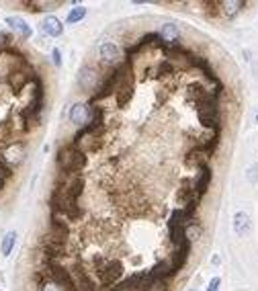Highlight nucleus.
<instances>
[{"label": "nucleus", "mask_w": 258, "mask_h": 291, "mask_svg": "<svg viewBox=\"0 0 258 291\" xmlns=\"http://www.w3.org/2000/svg\"><path fill=\"white\" fill-rule=\"evenodd\" d=\"M131 70H133V64H131V59H123L121 64H115L113 70L105 76V80L101 82V86L96 88V93L92 95L91 98V105L98 103V101H105V98H109L113 93H117L119 88H121L123 82H127L129 78H133L131 76Z\"/></svg>", "instance_id": "1"}, {"label": "nucleus", "mask_w": 258, "mask_h": 291, "mask_svg": "<svg viewBox=\"0 0 258 291\" xmlns=\"http://www.w3.org/2000/svg\"><path fill=\"white\" fill-rule=\"evenodd\" d=\"M39 271L45 275V279L54 281L57 287H62L64 291H78L76 283H74V277H72V271L66 269L64 265L54 263V260H43V265L39 267Z\"/></svg>", "instance_id": "2"}, {"label": "nucleus", "mask_w": 258, "mask_h": 291, "mask_svg": "<svg viewBox=\"0 0 258 291\" xmlns=\"http://www.w3.org/2000/svg\"><path fill=\"white\" fill-rule=\"evenodd\" d=\"M197 117H199V123L213 132V129H221V123H220V105H217L215 98L211 101H205L201 105H197Z\"/></svg>", "instance_id": "3"}, {"label": "nucleus", "mask_w": 258, "mask_h": 291, "mask_svg": "<svg viewBox=\"0 0 258 291\" xmlns=\"http://www.w3.org/2000/svg\"><path fill=\"white\" fill-rule=\"evenodd\" d=\"M94 273H96V279L101 281V285H117L121 283L125 267L119 258H107V263L98 271H94Z\"/></svg>", "instance_id": "4"}, {"label": "nucleus", "mask_w": 258, "mask_h": 291, "mask_svg": "<svg viewBox=\"0 0 258 291\" xmlns=\"http://www.w3.org/2000/svg\"><path fill=\"white\" fill-rule=\"evenodd\" d=\"M45 236L49 240H54V242L68 244V238H70V226H68V222L62 215L52 213V219H49V230H47Z\"/></svg>", "instance_id": "5"}, {"label": "nucleus", "mask_w": 258, "mask_h": 291, "mask_svg": "<svg viewBox=\"0 0 258 291\" xmlns=\"http://www.w3.org/2000/svg\"><path fill=\"white\" fill-rule=\"evenodd\" d=\"M25 156H27V146H25V142H21V139H13V142H8L2 148V160L11 168L21 164L25 160Z\"/></svg>", "instance_id": "6"}, {"label": "nucleus", "mask_w": 258, "mask_h": 291, "mask_svg": "<svg viewBox=\"0 0 258 291\" xmlns=\"http://www.w3.org/2000/svg\"><path fill=\"white\" fill-rule=\"evenodd\" d=\"M33 78H35V70H13V72L6 74V84L11 86L13 93L18 95L27 84L33 82Z\"/></svg>", "instance_id": "7"}, {"label": "nucleus", "mask_w": 258, "mask_h": 291, "mask_svg": "<svg viewBox=\"0 0 258 291\" xmlns=\"http://www.w3.org/2000/svg\"><path fill=\"white\" fill-rule=\"evenodd\" d=\"M72 277H74V283L78 291H96V281L88 275V271L84 269L82 263H74L72 267Z\"/></svg>", "instance_id": "8"}, {"label": "nucleus", "mask_w": 258, "mask_h": 291, "mask_svg": "<svg viewBox=\"0 0 258 291\" xmlns=\"http://www.w3.org/2000/svg\"><path fill=\"white\" fill-rule=\"evenodd\" d=\"M41 252H43V260H54V263H57L59 258H64L68 254V248H66V244L54 242V240H49L47 236H41Z\"/></svg>", "instance_id": "9"}, {"label": "nucleus", "mask_w": 258, "mask_h": 291, "mask_svg": "<svg viewBox=\"0 0 258 291\" xmlns=\"http://www.w3.org/2000/svg\"><path fill=\"white\" fill-rule=\"evenodd\" d=\"M211 98H220V97H215L213 95V90H207L203 84H199V82H191L186 86V101L188 103H195V107L197 105H201V103H205V101H211Z\"/></svg>", "instance_id": "10"}, {"label": "nucleus", "mask_w": 258, "mask_h": 291, "mask_svg": "<svg viewBox=\"0 0 258 291\" xmlns=\"http://www.w3.org/2000/svg\"><path fill=\"white\" fill-rule=\"evenodd\" d=\"M201 199L203 197L195 191V185H191V180L183 178V187L178 189V193H176V201L184 207V205H199Z\"/></svg>", "instance_id": "11"}, {"label": "nucleus", "mask_w": 258, "mask_h": 291, "mask_svg": "<svg viewBox=\"0 0 258 291\" xmlns=\"http://www.w3.org/2000/svg\"><path fill=\"white\" fill-rule=\"evenodd\" d=\"M191 250H193V242L191 240H183L181 244H178L174 250H172V254L168 256V260L172 263V267L176 269V271H181V269H184V265H186V260H188V256H191Z\"/></svg>", "instance_id": "12"}, {"label": "nucleus", "mask_w": 258, "mask_h": 291, "mask_svg": "<svg viewBox=\"0 0 258 291\" xmlns=\"http://www.w3.org/2000/svg\"><path fill=\"white\" fill-rule=\"evenodd\" d=\"M181 45V29H178L174 23H166L160 29V43L158 47H178Z\"/></svg>", "instance_id": "13"}, {"label": "nucleus", "mask_w": 258, "mask_h": 291, "mask_svg": "<svg viewBox=\"0 0 258 291\" xmlns=\"http://www.w3.org/2000/svg\"><path fill=\"white\" fill-rule=\"evenodd\" d=\"M178 273V271L172 267L170 260H160V263H156L152 269H150V275L154 277V281H168V279H172L174 275Z\"/></svg>", "instance_id": "14"}, {"label": "nucleus", "mask_w": 258, "mask_h": 291, "mask_svg": "<svg viewBox=\"0 0 258 291\" xmlns=\"http://www.w3.org/2000/svg\"><path fill=\"white\" fill-rule=\"evenodd\" d=\"M207 158H209V156H207L199 146H195V148H191V150H188V152L184 154L183 162H184L186 168H201L203 164H207Z\"/></svg>", "instance_id": "15"}, {"label": "nucleus", "mask_w": 258, "mask_h": 291, "mask_svg": "<svg viewBox=\"0 0 258 291\" xmlns=\"http://www.w3.org/2000/svg\"><path fill=\"white\" fill-rule=\"evenodd\" d=\"M211 178H213L211 166H209V164H203V166L199 168V175H197V178H195V191H197V193H199L201 197L207 193V189H209Z\"/></svg>", "instance_id": "16"}, {"label": "nucleus", "mask_w": 258, "mask_h": 291, "mask_svg": "<svg viewBox=\"0 0 258 291\" xmlns=\"http://www.w3.org/2000/svg\"><path fill=\"white\" fill-rule=\"evenodd\" d=\"M91 119V107L84 105V103H76L72 109H70V121L74 125H80V129L88 123Z\"/></svg>", "instance_id": "17"}, {"label": "nucleus", "mask_w": 258, "mask_h": 291, "mask_svg": "<svg viewBox=\"0 0 258 291\" xmlns=\"http://www.w3.org/2000/svg\"><path fill=\"white\" fill-rule=\"evenodd\" d=\"M133 98V78H129L127 82L121 84V88L115 93V101H117V107L119 109H125Z\"/></svg>", "instance_id": "18"}, {"label": "nucleus", "mask_w": 258, "mask_h": 291, "mask_svg": "<svg viewBox=\"0 0 258 291\" xmlns=\"http://www.w3.org/2000/svg\"><path fill=\"white\" fill-rule=\"evenodd\" d=\"M41 31H43L45 35H49V37H59V35L64 33V23L59 21L57 17L49 15V17H45V19H43V23H41Z\"/></svg>", "instance_id": "19"}, {"label": "nucleus", "mask_w": 258, "mask_h": 291, "mask_svg": "<svg viewBox=\"0 0 258 291\" xmlns=\"http://www.w3.org/2000/svg\"><path fill=\"white\" fill-rule=\"evenodd\" d=\"M78 82L84 90H94L96 88V82H98V72L92 70L91 66H84L80 70V76H78Z\"/></svg>", "instance_id": "20"}, {"label": "nucleus", "mask_w": 258, "mask_h": 291, "mask_svg": "<svg viewBox=\"0 0 258 291\" xmlns=\"http://www.w3.org/2000/svg\"><path fill=\"white\" fill-rule=\"evenodd\" d=\"M146 277H147V271H135V273H131L127 279H123L119 285H121L123 291H137Z\"/></svg>", "instance_id": "21"}, {"label": "nucleus", "mask_w": 258, "mask_h": 291, "mask_svg": "<svg viewBox=\"0 0 258 291\" xmlns=\"http://www.w3.org/2000/svg\"><path fill=\"white\" fill-rule=\"evenodd\" d=\"M250 228H252V224H250V215L248 213L238 212L234 215V230H236L238 236H246L248 232H250Z\"/></svg>", "instance_id": "22"}, {"label": "nucleus", "mask_w": 258, "mask_h": 291, "mask_svg": "<svg viewBox=\"0 0 258 291\" xmlns=\"http://www.w3.org/2000/svg\"><path fill=\"white\" fill-rule=\"evenodd\" d=\"M101 58L105 59V62H109V64H115L117 59L121 58V49H119L117 43L107 41V43L101 45Z\"/></svg>", "instance_id": "23"}, {"label": "nucleus", "mask_w": 258, "mask_h": 291, "mask_svg": "<svg viewBox=\"0 0 258 291\" xmlns=\"http://www.w3.org/2000/svg\"><path fill=\"white\" fill-rule=\"evenodd\" d=\"M6 25H11V29H15V31L21 35V39H29L31 37V27H29L21 17H6Z\"/></svg>", "instance_id": "24"}, {"label": "nucleus", "mask_w": 258, "mask_h": 291, "mask_svg": "<svg viewBox=\"0 0 258 291\" xmlns=\"http://www.w3.org/2000/svg\"><path fill=\"white\" fill-rule=\"evenodd\" d=\"M244 6H246L244 0H227V2H221V13L227 19H232V17H236L238 13H240Z\"/></svg>", "instance_id": "25"}, {"label": "nucleus", "mask_w": 258, "mask_h": 291, "mask_svg": "<svg viewBox=\"0 0 258 291\" xmlns=\"http://www.w3.org/2000/svg\"><path fill=\"white\" fill-rule=\"evenodd\" d=\"M15 242H17V232H8L2 238V242H0V252H2V256H8V254L13 252Z\"/></svg>", "instance_id": "26"}, {"label": "nucleus", "mask_w": 258, "mask_h": 291, "mask_svg": "<svg viewBox=\"0 0 258 291\" xmlns=\"http://www.w3.org/2000/svg\"><path fill=\"white\" fill-rule=\"evenodd\" d=\"M201 234H203V228H201V224L199 222H191V224H186L184 226V236L191 240H197V238H201Z\"/></svg>", "instance_id": "27"}, {"label": "nucleus", "mask_w": 258, "mask_h": 291, "mask_svg": "<svg viewBox=\"0 0 258 291\" xmlns=\"http://www.w3.org/2000/svg\"><path fill=\"white\" fill-rule=\"evenodd\" d=\"M176 74V66L170 62V59H162L160 64H158V76H164V78H168V76H174Z\"/></svg>", "instance_id": "28"}, {"label": "nucleus", "mask_w": 258, "mask_h": 291, "mask_svg": "<svg viewBox=\"0 0 258 291\" xmlns=\"http://www.w3.org/2000/svg\"><path fill=\"white\" fill-rule=\"evenodd\" d=\"M84 17H86V8H84V6H74L72 11H70V15H68L66 23H68V25H72V23H80Z\"/></svg>", "instance_id": "29"}, {"label": "nucleus", "mask_w": 258, "mask_h": 291, "mask_svg": "<svg viewBox=\"0 0 258 291\" xmlns=\"http://www.w3.org/2000/svg\"><path fill=\"white\" fill-rule=\"evenodd\" d=\"M13 176V168L8 166L4 160H2V156H0V191L4 189V185H6V180Z\"/></svg>", "instance_id": "30"}, {"label": "nucleus", "mask_w": 258, "mask_h": 291, "mask_svg": "<svg viewBox=\"0 0 258 291\" xmlns=\"http://www.w3.org/2000/svg\"><path fill=\"white\" fill-rule=\"evenodd\" d=\"M203 6H205V17L207 19H215L217 15H220V11H221V2H215V0H211V2H203Z\"/></svg>", "instance_id": "31"}, {"label": "nucleus", "mask_w": 258, "mask_h": 291, "mask_svg": "<svg viewBox=\"0 0 258 291\" xmlns=\"http://www.w3.org/2000/svg\"><path fill=\"white\" fill-rule=\"evenodd\" d=\"M13 45V35H8V33H4V31H0V49H8Z\"/></svg>", "instance_id": "32"}, {"label": "nucleus", "mask_w": 258, "mask_h": 291, "mask_svg": "<svg viewBox=\"0 0 258 291\" xmlns=\"http://www.w3.org/2000/svg\"><path fill=\"white\" fill-rule=\"evenodd\" d=\"M39 291H64L62 287H57L55 283H54V281H43V283L41 285H39Z\"/></svg>", "instance_id": "33"}, {"label": "nucleus", "mask_w": 258, "mask_h": 291, "mask_svg": "<svg viewBox=\"0 0 258 291\" xmlns=\"http://www.w3.org/2000/svg\"><path fill=\"white\" fill-rule=\"evenodd\" d=\"M152 291H170V285H168V281H156Z\"/></svg>", "instance_id": "34"}, {"label": "nucleus", "mask_w": 258, "mask_h": 291, "mask_svg": "<svg viewBox=\"0 0 258 291\" xmlns=\"http://www.w3.org/2000/svg\"><path fill=\"white\" fill-rule=\"evenodd\" d=\"M220 285H221V279L220 277H213L209 281V287H207V291H217V289H220Z\"/></svg>", "instance_id": "35"}, {"label": "nucleus", "mask_w": 258, "mask_h": 291, "mask_svg": "<svg viewBox=\"0 0 258 291\" xmlns=\"http://www.w3.org/2000/svg\"><path fill=\"white\" fill-rule=\"evenodd\" d=\"M52 59H54L55 66H62V52H59V49H54V52H52Z\"/></svg>", "instance_id": "36"}, {"label": "nucleus", "mask_w": 258, "mask_h": 291, "mask_svg": "<svg viewBox=\"0 0 258 291\" xmlns=\"http://www.w3.org/2000/svg\"><path fill=\"white\" fill-rule=\"evenodd\" d=\"M156 72H158V70H154V68H147V70H144V74H146L147 78H156V76H158Z\"/></svg>", "instance_id": "37"}, {"label": "nucleus", "mask_w": 258, "mask_h": 291, "mask_svg": "<svg viewBox=\"0 0 258 291\" xmlns=\"http://www.w3.org/2000/svg\"><path fill=\"white\" fill-rule=\"evenodd\" d=\"M188 291H197V289H188Z\"/></svg>", "instance_id": "38"}]
</instances>
